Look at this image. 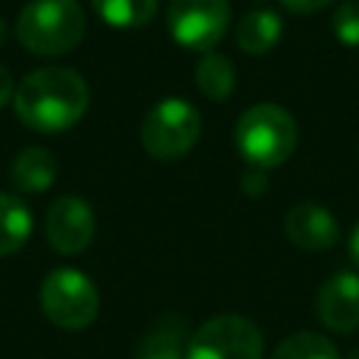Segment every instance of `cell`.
I'll return each mask as SVG.
<instances>
[{
    "instance_id": "obj_1",
    "label": "cell",
    "mask_w": 359,
    "mask_h": 359,
    "mask_svg": "<svg viewBox=\"0 0 359 359\" xmlns=\"http://www.w3.org/2000/svg\"><path fill=\"white\" fill-rule=\"evenodd\" d=\"M90 104L87 81L70 67H39L14 90L17 118L42 135H56L76 126Z\"/></svg>"
},
{
    "instance_id": "obj_2",
    "label": "cell",
    "mask_w": 359,
    "mask_h": 359,
    "mask_svg": "<svg viewBox=\"0 0 359 359\" xmlns=\"http://www.w3.org/2000/svg\"><path fill=\"white\" fill-rule=\"evenodd\" d=\"M87 28L79 0H31L22 6L14 34L20 45L36 56H59L73 50Z\"/></svg>"
},
{
    "instance_id": "obj_3",
    "label": "cell",
    "mask_w": 359,
    "mask_h": 359,
    "mask_svg": "<svg viewBox=\"0 0 359 359\" xmlns=\"http://www.w3.org/2000/svg\"><path fill=\"white\" fill-rule=\"evenodd\" d=\"M297 146V123L280 104H255L236 121V149L252 168L283 165Z\"/></svg>"
},
{
    "instance_id": "obj_4",
    "label": "cell",
    "mask_w": 359,
    "mask_h": 359,
    "mask_svg": "<svg viewBox=\"0 0 359 359\" xmlns=\"http://www.w3.org/2000/svg\"><path fill=\"white\" fill-rule=\"evenodd\" d=\"M199 132H202V118L191 101L163 98L146 112L140 126V140L154 160H180L196 146Z\"/></svg>"
},
{
    "instance_id": "obj_5",
    "label": "cell",
    "mask_w": 359,
    "mask_h": 359,
    "mask_svg": "<svg viewBox=\"0 0 359 359\" xmlns=\"http://www.w3.org/2000/svg\"><path fill=\"white\" fill-rule=\"evenodd\" d=\"M39 303L53 325L79 331L90 325L98 314V289L84 272L73 266H59L45 275L39 289Z\"/></svg>"
},
{
    "instance_id": "obj_6",
    "label": "cell",
    "mask_w": 359,
    "mask_h": 359,
    "mask_svg": "<svg viewBox=\"0 0 359 359\" xmlns=\"http://www.w3.org/2000/svg\"><path fill=\"white\" fill-rule=\"evenodd\" d=\"M264 337L241 314H219L191 331L185 359H261Z\"/></svg>"
},
{
    "instance_id": "obj_7",
    "label": "cell",
    "mask_w": 359,
    "mask_h": 359,
    "mask_svg": "<svg viewBox=\"0 0 359 359\" xmlns=\"http://www.w3.org/2000/svg\"><path fill=\"white\" fill-rule=\"evenodd\" d=\"M165 22L177 45L199 53L213 50L227 34L230 0H171Z\"/></svg>"
},
{
    "instance_id": "obj_8",
    "label": "cell",
    "mask_w": 359,
    "mask_h": 359,
    "mask_svg": "<svg viewBox=\"0 0 359 359\" xmlns=\"http://www.w3.org/2000/svg\"><path fill=\"white\" fill-rule=\"evenodd\" d=\"M48 244L62 255H79L95 236V213L81 196H62L50 205L45 219Z\"/></svg>"
},
{
    "instance_id": "obj_9",
    "label": "cell",
    "mask_w": 359,
    "mask_h": 359,
    "mask_svg": "<svg viewBox=\"0 0 359 359\" xmlns=\"http://www.w3.org/2000/svg\"><path fill=\"white\" fill-rule=\"evenodd\" d=\"M317 317L325 328L351 334L359 328V275L356 272H337L331 275L314 300Z\"/></svg>"
},
{
    "instance_id": "obj_10",
    "label": "cell",
    "mask_w": 359,
    "mask_h": 359,
    "mask_svg": "<svg viewBox=\"0 0 359 359\" xmlns=\"http://www.w3.org/2000/svg\"><path fill=\"white\" fill-rule=\"evenodd\" d=\"M283 233L294 247L306 252H323L337 244L339 222L328 208L317 202H297L283 216Z\"/></svg>"
},
{
    "instance_id": "obj_11",
    "label": "cell",
    "mask_w": 359,
    "mask_h": 359,
    "mask_svg": "<svg viewBox=\"0 0 359 359\" xmlns=\"http://www.w3.org/2000/svg\"><path fill=\"white\" fill-rule=\"evenodd\" d=\"M191 342V328L185 317L165 311L137 342L135 359H185Z\"/></svg>"
},
{
    "instance_id": "obj_12",
    "label": "cell",
    "mask_w": 359,
    "mask_h": 359,
    "mask_svg": "<svg viewBox=\"0 0 359 359\" xmlns=\"http://www.w3.org/2000/svg\"><path fill=\"white\" fill-rule=\"evenodd\" d=\"M56 171H59V165H56L53 154L48 149H42V146L22 149L14 157L11 168H8L14 188L22 191V194H42V191H48L53 185V180H56Z\"/></svg>"
},
{
    "instance_id": "obj_13",
    "label": "cell",
    "mask_w": 359,
    "mask_h": 359,
    "mask_svg": "<svg viewBox=\"0 0 359 359\" xmlns=\"http://www.w3.org/2000/svg\"><path fill=\"white\" fill-rule=\"evenodd\" d=\"M280 34H283L280 17L269 8H255V11H247L238 20L236 45L250 56H264L278 45Z\"/></svg>"
},
{
    "instance_id": "obj_14",
    "label": "cell",
    "mask_w": 359,
    "mask_h": 359,
    "mask_svg": "<svg viewBox=\"0 0 359 359\" xmlns=\"http://www.w3.org/2000/svg\"><path fill=\"white\" fill-rule=\"evenodd\" d=\"M194 79H196L199 93L205 98H210V101H224L236 90V67H233V62L227 56H222L216 50H205L199 56Z\"/></svg>"
},
{
    "instance_id": "obj_15",
    "label": "cell",
    "mask_w": 359,
    "mask_h": 359,
    "mask_svg": "<svg viewBox=\"0 0 359 359\" xmlns=\"http://www.w3.org/2000/svg\"><path fill=\"white\" fill-rule=\"evenodd\" d=\"M34 227L28 205L14 194H0V255H11L25 247Z\"/></svg>"
},
{
    "instance_id": "obj_16",
    "label": "cell",
    "mask_w": 359,
    "mask_h": 359,
    "mask_svg": "<svg viewBox=\"0 0 359 359\" xmlns=\"http://www.w3.org/2000/svg\"><path fill=\"white\" fill-rule=\"evenodd\" d=\"M93 8L112 28H140L154 17L157 0H93Z\"/></svg>"
},
{
    "instance_id": "obj_17",
    "label": "cell",
    "mask_w": 359,
    "mask_h": 359,
    "mask_svg": "<svg viewBox=\"0 0 359 359\" xmlns=\"http://www.w3.org/2000/svg\"><path fill=\"white\" fill-rule=\"evenodd\" d=\"M272 359H339V351L337 345L323 337V334H314V331H297L292 337H286Z\"/></svg>"
},
{
    "instance_id": "obj_18",
    "label": "cell",
    "mask_w": 359,
    "mask_h": 359,
    "mask_svg": "<svg viewBox=\"0 0 359 359\" xmlns=\"http://www.w3.org/2000/svg\"><path fill=\"white\" fill-rule=\"evenodd\" d=\"M331 28H334V36L342 45L359 48V0L339 3L334 17H331Z\"/></svg>"
},
{
    "instance_id": "obj_19",
    "label": "cell",
    "mask_w": 359,
    "mask_h": 359,
    "mask_svg": "<svg viewBox=\"0 0 359 359\" xmlns=\"http://www.w3.org/2000/svg\"><path fill=\"white\" fill-rule=\"evenodd\" d=\"M331 3L334 0H280V6L294 11V14H314V11H320V8L331 6Z\"/></svg>"
},
{
    "instance_id": "obj_20",
    "label": "cell",
    "mask_w": 359,
    "mask_h": 359,
    "mask_svg": "<svg viewBox=\"0 0 359 359\" xmlns=\"http://www.w3.org/2000/svg\"><path fill=\"white\" fill-rule=\"evenodd\" d=\"M241 188H244L250 196H258V194L266 188V180H264V168H252V171H247V174H244V182H241Z\"/></svg>"
},
{
    "instance_id": "obj_21",
    "label": "cell",
    "mask_w": 359,
    "mask_h": 359,
    "mask_svg": "<svg viewBox=\"0 0 359 359\" xmlns=\"http://www.w3.org/2000/svg\"><path fill=\"white\" fill-rule=\"evenodd\" d=\"M14 90H17V87H14L11 73H8V70L0 65V109H3V107H6L11 98H14Z\"/></svg>"
},
{
    "instance_id": "obj_22",
    "label": "cell",
    "mask_w": 359,
    "mask_h": 359,
    "mask_svg": "<svg viewBox=\"0 0 359 359\" xmlns=\"http://www.w3.org/2000/svg\"><path fill=\"white\" fill-rule=\"evenodd\" d=\"M348 250H351V261H353L356 269H359V222H356V227H353V233H351V244H348Z\"/></svg>"
},
{
    "instance_id": "obj_23",
    "label": "cell",
    "mask_w": 359,
    "mask_h": 359,
    "mask_svg": "<svg viewBox=\"0 0 359 359\" xmlns=\"http://www.w3.org/2000/svg\"><path fill=\"white\" fill-rule=\"evenodd\" d=\"M6 34H8V31H6V22H3V17H0V45L6 42Z\"/></svg>"
}]
</instances>
